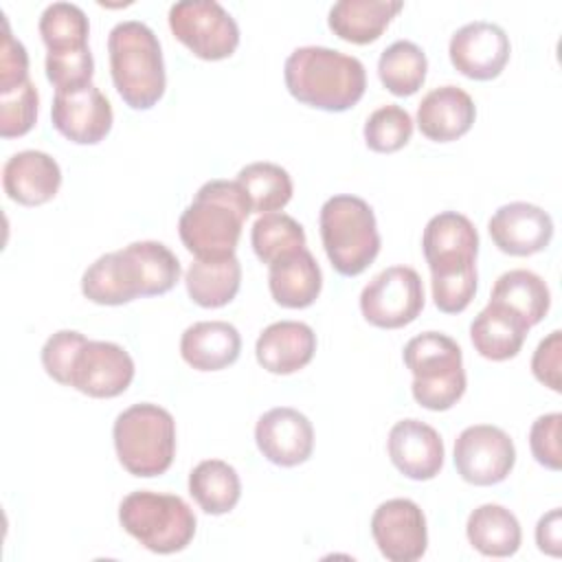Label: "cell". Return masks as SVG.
<instances>
[{
  "label": "cell",
  "mask_w": 562,
  "mask_h": 562,
  "mask_svg": "<svg viewBox=\"0 0 562 562\" xmlns=\"http://www.w3.org/2000/svg\"><path fill=\"white\" fill-rule=\"evenodd\" d=\"M288 92L316 110L345 112L367 88V72L358 57L327 46L294 48L283 66Z\"/></svg>",
  "instance_id": "cell-1"
},
{
  "label": "cell",
  "mask_w": 562,
  "mask_h": 562,
  "mask_svg": "<svg viewBox=\"0 0 562 562\" xmlns=\"http://www.w3.org/2000/svg\"><path fill=\"white\" fill-rule=\"evenodd\" d=\"M250 213V202L237 180H209L182 211L178 235L195 259L231 257Z\"/></svg>",
  "instance_id": "cell-2"
},
{
  "label": "cell",
  "mask_w": 562,
  "mask_h": 562,
  "mask_svg": "<svg viewBox=\"0 0 562 562\" xmlns=\"http://www.w3.org/2000/svg\"><path fill=\"white\" fill-rule=\"evenodd\" d=\"M110 72L132 110H149L165 94L167 75L156 33L140 20H123L108 35Z\"/></svg>",
  "instance_id": "cell-3"
},
{
  "label": "cell",
  "mask_w": 562,
  "mask_h": 562,
  "mask_svg": "<svg viewBox=\"0 0 562 562\" xmlns=\"http://www.w3.org/2000/svg\"><path fill=\"white\" fill-rule=\"evenodd\" d=\"M318 226L327 259L338 274L356 277L375 261L380 252L378 222L362 198L331 195L321 206Z\"/></svg>",
  "instance_id": "cell-4"
},
{
  "label": "cell",
  "mask_w": 562,
  "mask_h": 562,
  "mask_svg": "<svg viewBox=\"0 0 562 562\" xmlns=\"http://www.w3.org/2000/svg\"><path fill=\"white\" fill-rule=\"evenodd\" d=\"M114 450L121 465L134 476L165 474L176 457V422L158 404H132L112 426Z\"/></svg>",
  "instance_id": "cell-5"
},
{
  "label": "cell",
  "mask_w": 562,
  "mask_h": 562,
  "mask_svg": "<svg viewBox=\"0 0 562 562\" xmlns=\"http://www.w3.org/2000/svg\"><path fill=\"white\" fill-rule=\"evenodd\" d=\"M413 373V397L428 411H448L465 393L461 347L441 331H424L411 338L402 351Z\"/></svg>",
  "instance_id": "cell-6"
},
{
  "label": "cell",
  "mask_w": 562,
  "mask_h": 562,
  "mask_svg": "<svg viewBox=\"0 0 562 562\" xmlns=\"http://www.w3.org/2000/svg\"><path fill=\"white\" fill-rule=\"evenodd\" d=\"M119 522L145 549L160 555L187 549L195 536V514L176 494L130 492L119 505Z\"/></svg>",
  "instance_id": "cell-7"
},
{
  "label": "cell",
  "mask_w": 562,
  "mask_h": 562,
  "mask_svg": "<svg viewBox=\"0 0 562 562\" xmlns=\"http://www.w3.org/2000/svg\"><path fill=\"white\" fill-rule=\"evenodd\" d=\"M169 29L195 57L220 61L239 46L235 18L215 0H180L169 9Z\"/></svg>",
  "instance_id": "cell-8"
},
{
  "label": "cell",
  "mask_w": 562,
  "mask_h": 562,
  "mask_svg": "<svg viewBox=\"0 0 562 562\" xmlns=\"http://www.w3.org/2000/svg\"><path fill=\"white\" fill-rule=\"evenodd\" d=\"M424 303L422 279L408 266L384 268L360 292L362 316L380 329H397L413 323Z\"/></svg>",
  "instance_id": "cell-9"
},
{
  "label": "cell",
  "mask_w": 562,
  "mask_h": 562,
  "mask_svg": "<svg viewBox=\"0 0 562 562\" xmlns=\"http://www.w3.org/2000/svg\"><path fill=\"white\" fill-rule=\"evenodd\" d=\"M516 463L512 437L492 424H474L454 441V468L472 485H496L507 479Z\"/></svg>",
  "instance_id": "cell-10"
},
{
  "label": "cell",
  "mask_w": 562,
  "mask_h": 562,
  "mask_svg": "<svg viewBox=\"0 0 562 562\" xmlns=\"http://www.w3.org/2000/svg\"><path fill=\"white\" fill-rule=\"evenodd\" d=\"M50 119L53 127L70 143L97 145L110 134L114 112L108 97L94 83H86L72 90H55Z\"/></svg>",
  "instance_id": "cell-11"
},
{
  "label": "cell",
  "mask_w": 562,
  "mask_h": 562,
  "mask_svg": "<svg viewBox=\"0 0 562 562\" xmlns=\"http://www.w3.org/2000/svg\"><path fill=\"white\" fill-rule=\"evenodd\" d=\"M371 536L386 560L415 562L428 547L426 516L411 498H389L371 516Z\"/></svg>",
  "instance_id": "cell-12"
},
{
  "label": "cell",
  "mask_w": 562,
  "mask_h": 562,
  "mask_svg": "<svg viewBox=\"0 0 562 562\" xmlns=\"http://www.w3.org/2000/svg\"><path fill=\"white\" fill-rule=\"evenodd\" d=\"M512 44L507 33L485 20H474L457 29L448 44L452 66L468 79L490 81L503 72L509 61Z\"/></svg>",
  "instance_id": "cell-13"
},
{
  "label": "cell",
  "mask_w": 562,
  "mask_h": 562,
  "mask_svg": "<svg viewBox=\"0 0 562 562\" xmlns=\"http://www.w3.org/2000/svg\"><path fill=\"white\" fill-rule=\"evenodd\" d=\"M134 380V360L116 342L88 340L72 367L70 386L88 397H116Z\"/></svg>",
  "instance_id": "cell-14"
},
{
  "label": "cell",
  "mask_w": 562,
  "mask_h": 562,
  "mask_svg": "<svg viewBox=\"0 0 562 562\" xmlns=\"http://www.w3.org/2000/svg\"><path fill=\"white\" fill-rule=\"evenodd\" d=\"M259 452L274 465L294 468L305 463L314 450L312 422L296 408L277 406L266 411L255 426Z\"/></svg>",
  "instance_id": "cell-15"
},
{
  "label": "cell",
  "mask_w": 562,
  "mask_h": 562,
  "mask_svg": "<svg viewBox=\"0 0 562 562\" xmlns=\"http://www.w3.org/2000/svg\"><path fill=\"white\" fill-rule=\"evenodd\" d=\"M494 246L512 257H529L544 250L553 237L551 215L529 202H509L487 222Z\"/></svg>",
  "instance_id": "cell-16"
},
{
  "label": "cell",
  "mask_w": 562,
  "mask_h": 562,
  "mask_svg": "<svg viewBox=\"0 0 562 562\" xmlns=\"http://www.w3.org/2000/svg\"><path fill=\"white\" fill-rule=\"evenodd\" d=\"M422 250L430 272L476 266L479 233L465 215L443 211L428 220L422 235Z\"/></svg>",
  "instance_id": "cell-17"
},
{
  "label": "cell",
  "mask_w": 562,
  "mask_h": 562,
  "mask_svg": "<svg viewBox=\"0 0 562 562\" xmlns=\"http://www.w3.org/2000/svg\"><path fill=\"white\" fill-rule=\"evenodd\" d=\"M391 463L413 481H430L443 465L441 435L426 422L415 417L397 422L386 439Z\"/></svg>",
  "instance_id": "cell-18"
},
{
  "label": "cell",
  "mask_w": 562,
  "mask_h": 562,
  "mask_svg": "<svg viewBox=\"0 0 562 562\" xmlns=\"http://www.w3.org/2000/svg\"><path fill=\"white\" fill-rule=\"evenodd\" d=\"M4 193L24 206L53 200L61 187V169L53 156L40 149H22L2 167Z\"/></svg>",
  "instance_id": "cell-19"
},
{
  "label": "cell",
  "mask_w": 562,
  "mask_h": 562,
  "mask_svg": "<svg viewBox=\"0 0 562 562\" xmlns=\"http://www.w3.org/2000/svg\"><path fill=\"white\" fill-rule=\"evenodd\" d=\"M314 351L316 334L301 321H277L268 325L255 342L257 362L274 375L301 371L312 362Z\"/></svg>",
  "instance_id": "cell-20"
},
{
  "label": "cell",
  "mask_w": 562,
  "mask_h": 562,
  "mask_svg": "<svg viewBox=\"0 0 562 562\" xmlns=\"http://www.w3.org/2000/svg\"><path fill=\"white\" fill-rule=\"evenodd\" d=\"M476 119L472 97L459 86L432 88L417 108L419 132L435 143H450L470 132Z\"/></svg>",
  "instance_id": "cell-21"
},
{
  "label": "cell",
  "mask_w": 562,
  "mask_h": 562,
  "mask_svg": "<svg viewBox=\"0 0 562 562\" xmlns=\"http://www.w3.org/2000/svg\"><path fill=\"white\" fill-rule=\"evenodd\" d=\"M241 351V336L226 321H200L189 325L180 338V356L195 371H220L231 367Z\"/></svg>",
  "instance_id": "cell-22"
},
{
  "label": "cell",
  "mask_w": 562,
  "mask_h": 562,
  "mask_svg": "<svg viewBox=\"0 0 562 562\" xmlns=\"http://www.w3.org/2000/svg\"><path fill=\"white\" fill-rule=\"evenodd\" d=\"M268 288L281 307H310L323 288V272L307 248H301L268 266Z\"/></svg>",
  "instance_id": "cell-23"
},
{
  "label": "cell",
  "mask_w": 562,
  "mask_h": 562,
  "mask_svg": "<svg viewBox=\"0 0 562 562\" xmlns=\"http://www.w3.org/2000/svg\"><path fill=\"white\" fill-rule=\"evenodd\" d=\"M529 325L512 310L487 303L470 323V340L474 349L494 362L514 358L527 338Z\"/></svg>",
  "instance_id": "cell-24"
},
{
  "label": "cell",
  "mask_w": 562,
  "mask_h": 562,
  "mask_svg": "<svg viewBox=\"0 0 562 562\" xmlns=\"http://www.w3.org/2000/svg\"><path fill=\"white\" fill-rule=\"evenodd\" d=\"M400 0H340L329 9L327 24L345 42H375L389 22L402 11Z\"/></svg>",
  "instance_id": "cell-25"
},
{
  "label": "cell",
  "mask_w": 562,
  "mask_h": 562,
  "mask_svg": "<svg viewBox=\"0 0 562 562\" xmlns=\"http://www.w3.org/2000/svg\"><path fill=\"white\" fill-rule=\"evenodd\" d=\"M140 296L169 292L180 279V261L162 241L145 239L121 248Z\"/></svg>",
  "instance_id": "cell-26"
},
{
  "label": "cell",
  "mask_w": 562,
  "mask_h": 562,
  "mask_svg": "<svg viewBox=\"0 0 562 562\" xmlns=\"http://www.w3.org/2000/svg\"><path fill=\"white\" fill-rule=\"evenodd\" d=\"M241 283V263L235 255L222 259H193L184 274L187 294L200 307H224L228 305Z\"/></svg>",
  "instance_id": "cell-27"
},
{
  "label": "cell",
  "mask_w": 562,
  "mask_h": 562,
  "mask_svg": "<svg viewBox=\"0 0 562 562\" xmlns=\"http://www.w3.org/2000/svg\"><path fill=\"white\" fill-rule=\"evenodd\" d=\"M465 536L479 553L490 558L514 555L522 540L518 518L496 503H485L472 509L465 522Z\"/></svg>",
  "instance_id": "cell-28"
},
{
  "label": "cell",
  "mask_w": 562,
  "mask_h": 562,
  "mask_svg": "<svg viewBox=\"0 0 562 562\" xmlns=\"http://www.w3.org/2000/svg\"><path fill=\"white\" fill-rule=\"evenodd\" d=\"M492 303H498L518 314L529 327L538 325L551 305V292L542 277L531 270L516 268L503 272L490 294Z\"/></svg>",
  "instance_id": "cell-29"
},
{
  "label": "cell",
  "mask_w": 562,
  "mask_h": 562,
  "mask_svg": "<svg viewBox=\"0 0 562 562\" xmlns=\"http://www.w3.org/2000/svg\"><path fill=\"white\" fill-rule=\"evenodd\" d=\"M189 494L202 512L222 516L239 503L241 481L231 463L222 459H204L189 474Z\"/></svg>",
  "instance_id": "cell-30"
},
{
  "label": "cell",
  "mask_w": 562,
  "mask_h": 562,
  "mask_svg": "<svg viewBox=\"0 0 562 562\" xmlns=\"http://www.w3.org/2000/svg\"><path fill=\"white\" fill-rule=\"evenodd\" d=\"M81 292L97 305H123L140 296L121 250L105 252L88 266L81 277Z\"/></svg>",
  "instance_id": "cell-31"
},
{
  "label": "cell",
  "mask_w": 562,
  "mask_h": 562,
  "mask_svg": "<svg viewBox=\"0 0 562 562\" xmlns=\"http://www.w3.org/2000/svg\"><path fill=\"white\" fill-rule=\"evenodd\" d=\"M428 70L426 53L411 40H397L389 44L378 59V77L382 86L395 97L415 94Z\"/></svg>",
  "instance_id": "cell-32"
},
{
  "label": "cell",
  "mask_w": 562,
  "mask_h": 562,
  "mask_svg": "<svg viewBox=\"0 0 562 562\" xmlns=\"http://www.w3.org/2000/svg\"><path fill=\"white\" fill-rule=\"evenodd\" d=\"M237 182L250 202V211L259 215L281 211L292 198V178L274 162L259 160L241 167Z\"/></svg>",
  "instance_id": "cell-33"
},
{
  "label": "cell",
  "mask_w": 562,
  "mask_h": 562,
  "mask_svg": "<svg viewBox=\"0 0 562 562\" xmlns=\"http://www.w3.org/2000/svg\"><path fill=\"white\" fill-rule=\"evenodd\" d=\"M250 244L257 259L270 266L305 248V231L288 213H263L255 220L250 228Z\"/></svg>",
  "instance_id": "cell-34"
},
{
  "label": "cell",
  "mask_w": 562,
  "mask_h": 562,
  "mask_svg": "<svg viewBox=\"0 0 562 562\" xmlns=\"http://www.w3.org/2000/svg\"><path fill=\"white\" fill-rule=\"evenodd\" d=\"M37 29L48 53H72L88 48V15L72 2L48 4L40 15Z\"/></svg>",
  "instance_id": "cell-35"
},
{
  "label": "cell",
  "mask_w": 562,
  "mask_h": 562,
  "mask_svg": "<svg viewBox=\"0 0 562 562\" xmlns=\"http://www.w3.org/2000/svg\"><path fill=\"white\" fill-rule=\"evenodd\" d=\"M362 134L371 151L393 154L411 140L413 119L402 105L386 103L369 114Z\"/></svg>",
  "instance_id": "cell-36"
},
{
  "label": "cell",
  "mask_w": 562,
  "mask_h": 562,
  "mask_svg": "<svg viewBox=\"0 0 562 562\" xmlns=\"http://www.w3.org/2000/svg\"><path fill=\"white\" fill-rule=\"evenodd\" d=\"M37 105L40 97L31 79L0 90V136L15 138L31 132L37 121Z\"/></svg>",
  "instance_id": "cell-37"
},
{
  "label": "cell",
  "mask_w": 562,
  "mask_h": 562,
  "mask_svg": "<svg viewBox=\"0 0 562 562\" xmlns=\"http://www.w3.org/2000/svg\"><path fill=\"white\" fill-rule=\"evenodd\" d=\"M432 301L443 314L463 312L476 294V266L430 272Z\"/></svg>",
  "instance_id": "cell-38"
},
{
  "label": "cell",
  "mask_w": 562,
  "mask_h": 562,
  "mask_svg": "<svg viewBox=\"0 0 562 562\" xmlns=\"http://www.w3.org/2000/svg\"><path fill=\"white\" fill-rule=\"evenodd\" d=\"M86 342H88V338L81 331H75V329L55 331L42 347V364H44L46 373L55 382L70 386L75 360Z\"/></svg>",
  "instance_id": "cell-39"
},
{
  "label": "cell",
  "mask_w": 562,
  "mask_h": 562,
  "mask_svg": "<svg viewBox=\"0 0 562 562\" xmlns=\"http://www.w3.org/2000/svg\"><path fill=\"white\" fill-rule=\"evenodd\" d=\"M94 59L90 48L72 53H46V77L55 90H72L92 83Z\"/></svg>",
  "instance_id": "cell-40"
},
{
  "label": "cell",
  "mask_w": 562,
  "mask_h": 562,
  "mask_svg": "<svg viewBox=\"0 0 562 562\" xmlns=\"http://www.w3.org/2000/svg\"><path fill=\"white\" fill-rule=\"evenodd\" d=\"M560 426H562V415L547 413V415H540L529 428V448L533 459L553 472L562 468Z\"/></svg>",
  "instance_id": "cell-41"
},
{
  "label": "cell",
  "mask_w": 562,
  "mask_h": 562,
  "mask_svg": "<svg viewBox=\"0 0 562 562\" xmlns=\"http://www.w3.org/2000/svg\"><path fill=\"white\" fill-rule=\"evenodd\" d=\"M29 79V55L20 40L13 37L9 20H2L0 44V90H9Z\"/></svg>",
  "instance_id": "cell-42"
},
{
  "label": "cell",
  "mask_w": 562,
  "mask_h": 562,
  "mask_svg": "<svg viewBox=\"0 0 562 562\" xmlns=\"http://www.w3.org/2000/svg\"><path fill=\"white\" fill-rule=\"evenodd\" d=\"M560 353H562V331L555 329L547 338H542L531 358V371L536 380L551 391L560 393Z\"/></svg>",
  "instance_id": "cell-43"
},
{
  "label": "cell",
  "mask_w": 562,
  "mask_h": 562,
  "mask_svg": "<svg viewBox=\"0 0 562 562\" xmlns=\"http://www.w3.org/2000/svg\"><path fill=\"white\" fill-rule=\"evenodd\" d=\"M562 518H560V509H551L549 514H544L538 525H536V544L542 553H549L553 558L560 555V544H562Z\"/></svg>",
  "instance_id": "cell-44"
}]
</instances>
